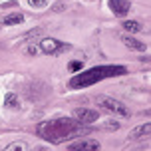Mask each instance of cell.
<instances>
[{
    "mask_svg": "<svg viewBox=\"0 0 151 151\" xmlns=\"http://www.w3.org/2000/svg\"><path fill=\"white\" fill-rule=\"evenodd\" d=\"M36 133L42 139L50 141V143H64L68 139H74V137L90 133V129H86L80 121H76V119L60 117V119H50V121L38 123Z\"/></svg>",
    "mask_w": 151,
    "mask_h": 151,
    "instance_id": "cell-1",
    "label": "cell"
},
{
    "mask_svg": "<svg viewBox=\"0 0 151 151\" xmlns=\"http://www.w3.org/2000/svg\"><path fill=\"white\" fill-rule=\"evenodd\" d=\"M127 70L123 66H99V68H91L83 74H78L70 80L72 88H88L93 86L99 80H106V78H115V76H123Z\"/></svg>",
    "mask_w": 151,
    "mask_h": 151,
    "instance_id": "cell-2",
    "label": "cell"
},
{
    "mask_svg": "<svg viewBox=\"0 0 151 151\" xmlns=\"http://www.w3.org/2000/svg\"><path fill=\"white\" fill-rule=\"evenodd\" d=\"M96 104H98L101 109H106L109 113H115V115H121V117H127L129 115V109L123 104H121L119 99H113L109 96H98L96 98Z\"/></svg>",
    "mask_w": 151,
    "mask_h": 151,
    "instance_id": "cell-3",
    "label": "cell"
},
{
    "mask_svg": "<svg viewBox=\"0 0 151 151\" xmlns=\"http://www.w3.org/2000/svg\"><path fill=\"white\" fill-rule=\"evenodd\" d=\"M70 46L64 44V42H60V40H56V38H44L42 42H40V50L44 54H60L64 52V50H68Z\"/></svg>",
    "mask_w": 151,
    "mask_h": 151,
    "instance_id": "cell-4",
    "label": "cell"
},
{
    "mask_svg": "<svg viewBox=\"0 0 151 151\" xmlns=\"http://www.w3.org/2000/svg\"><path fill=\"white\" fill-rule=\"evenodd\" d=\"M74 117L82 125H90L93 121H98L99 113H98V109H91V107H78V109H74Z\"/></svg>",
    "mask_w": 151,
    "mask_h": 151,
    "instance_id": "cell-5",
    "label": "cell"
},
{
    "mask_svg": "<svg viewBox=\"0 0 151 151\" xmlns=\"http://www.w3.org/2000/svg\"><path fill=\"white\" fill-rule=\"evenodd\" d=\"M109 8H111V12L115 16H125L129 12L131 4L127 0H109Z\"/></svg>",
    "mask_w": 151,
    "mask_h": 151,
    "instance_id": "cell-6",
    "label": "cell"
},
{
    "mask_svg": "<svg viewBox=\"0 0 151 151\" xmlns=\"http://www.w3.org/2000/svg\"><path fill=\"white\" fill-rule=\"evenodd\" d=\"M70 149H72V151H80V149H99V141H96V139H80V141L70 143Z\"/></svg>",
    "mask_w": 151,
    "mask_h": 151,
    "instance_id": "cell-7",
    "label": "cell"
},
{
    "mask_svg": "<svg viewBox=\"0 0 151 151\" xmlns=\"http://www.w3.org/2000/svg\"><path fill=\"white\" fill-rule=\"evenodd\" d=\"M151 133V123H143V125H139L137 129H133L131 131V135H129V139L131 141H139V139H147Z\"/></svg>",
    "mask_w": 151,
    "mask_h": 151,
    "instance_id": "cell-8",
    "label": "cell"
},
{
    "mask_svg": "<svg viewBox=\"0 0 151 151\" xmlns=\"http://www.w3.org/2000/svg\"><path fill=\"white\" fill-rule=\"evenodd\" d=\"M121 42L127 46V48H131V50H137V52H143L147 46L143 44V42H139V40H135V38H131L129 34H125V36H121Z\"/></svg>",
    "mask_w": 151,
    "mask_h": 151,
    "instance_id": "cell-9",
    "label": "cell"
},
{
    "mask_svg": "<svg viewBox=\"0 0 151 151\" xmlns=\"http://www.w3.org/2000/svg\"><path fill=\"white\" fill-rule=\"evenodd\" d=\"M24 22V16L20 14V12H14V14H8L4 20H2V24L4 26H14V24H20Z\"/></svg>",
    "mask_w": 151,
    "mask_h": 151,
    "instance_id": "cell-10",
    "label": "cell"
},
{
    "mask_svg": "<svg viewBox=\"0 0 151 151\" xmlns=\"http://www.w3.org/2000/svg\"><path fill=\"white\" fill-rule=\"evenodd\" d=\"M121 26H123L127 32H141V24L137 22V20H125Z\"/></svg>",
    "mask_w": 151,
    "mask_h": 151,
    "instance_id": "cell-11",
    "label": "cell"
},
{
    "mask_svg": "<svg viewBox=\"0 0 151 151\" xmlns=\"http://www.w3.org/2000/svg\"><path fill=\"white\" fill-rule=\"evenodd\" d=\"M4 106L10 107V109H16V107H18V98H16L14 93H6V98H4Z\"/></svg>",
    "mask_w": 151,
    "mask_h": 151,
    "instance_id": "cell-12",
    "label": "cell"
},
{
    "mask_svg": "<svg viewBox=\"0 0 151 151\" xmlns=\"http://www.w3.org/2000/svg\"><path fill=\"white\" fill-rule=\"evenodd\" d=\"M8 151H12V149H18V151H24V149H28V145L26 143H22V141H14V143H10L6 147Z\"/></svg>",
    "mask_w": 151,
    "mask_h": 151,
    "instance_id": "cell-13",
    "label": "cell"
},
{
    "mask_svg": "<svg viewBox=\"0 0 151 151\" xmlns=\"http://www.w3.org/2000/svg\"><path fill=\"white\" fill-rule=\"evenodd\" d=\"M28 4L32 8H46L48 6V0H28Z\"/></svg>",
    "mask_w": 151,
    "mask_h": 151,
    "instance_id": "cell-14",
    "label": "cell"
},
{
    "mask_svg": "<svg viewBox=\"0 0 151 151\" xmlns=\"http://www.w3.org/2000/svg\"><path fill=\"white\" fill-rule=\"evenodd\" d=\"M82 68H83L82 62H72V64H70V70H72V72H78V70H82Z\"/></svg>",
    "mask_w": 151,
    "mask_h": 151,
    "instance_id": "cell-15",
    "label": "cell"
},
{
    "mask_svg": "<svg viewBox=\"0 0 151 151\" xmlns=\"http://www.w3.org/2000/svg\"><path fill=\"white\" fill-rule=\"evenodd\" d=\"M36 52H38V48H36V46H32L30 50H28V54H34V56H36Z\"/></svg>",
    "mask_w": 151,
    "mask_h": 151,
    "instance_id": "cell-16",
    "label": "cell"
}]
</instances>
